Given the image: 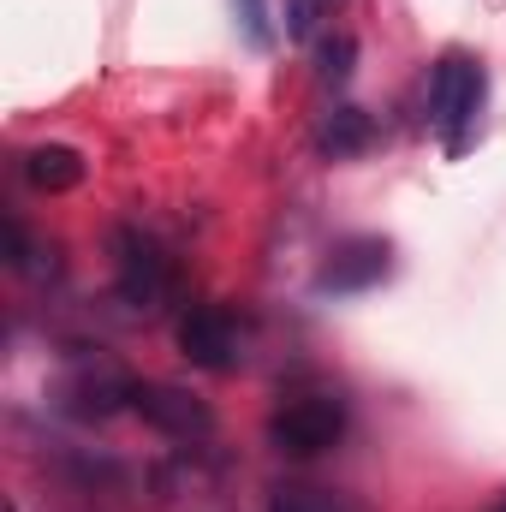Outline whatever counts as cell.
I'll use <instances>...</instances> for the list:
<instances>
[{
	"mask_svg": "<svg viewBox=\"0 0 506 512\" xmlns=\"http://www.w3.org/2000/svg\"><path fill=\"white\" fill-rule=\"evenodd\" d=\"M387 268H393L387 239H346L340 251L322 262V274H316V292H364V286L387 280Z\"/></svg>",
	"mask_w": 506,
	"mask_h": 512,
	"instance_id": "obj_6",
	"label": "cell"
},
{
	"mask_svg": "<svg viewBox=\"0 0 506 512\" xmlns=\"http://www.w3.org/2000/svg\"><path fill=\"white\" fill-rule=\"evenodd\" d=\"M239 6V18H245V36H251L256 48H268L274 42V30H268V6L262 0H233Z\"/></svg>",
	"mask_w": 506,
	"mask_h": 512,
	"instance_id": "obj_12",
	"label": "cell"
},
{
	"mask_svg": "<svg viewBox=\"0 0 506 512\" xmlns=\"http://www.w3.org/2000/svg\"><path fill=\"white\" fill-rule=\"evenodd\" d=\"M114 292L120 304L155 316L179 298V268L143 227H114Z\"/></svg>",
	"mask_w": 506,
	"mask_h": 512,
	"instance_id": "obj_2",
	"label": "cell"
},
{
	"mask_svg": "<svg viewBox=\"0 0 506 512\" xmlns=\"http://www.w3.org/2000/svg\"><path fill=\"white\" fill-rule=\"evenodd\" d=\"M346 435V405L334 393H292L274 417H268V441L286 459H316Z\"/></svg>",
	"mask_w": 506,
	"mask_h": 512,
	"instance_id": "obj_3",
	"label": "cell"
},
{
	"mask_svg": "<svg viewBox=\"0 0 506 512\" xmlns=\"http://www.w3.org/2000/svg\"><path fill=\"white\" fill-rule=\"evenodd\" d=\"M352 60H358V42H352L346 30H334V36L316 42V78H322V84H346V78H352Z\"/></svg>",
	"mask_w": 506,
	"mask_h": 512,
	"instance_id": "obj_9",
	"label": "cell"
},
{
	"mask_svg": "<svg viewBox=\"0 0 506 512\" xmlns=\"http://www.w3.org/2000/svg\"><path fill=\"white\" fill-rule=\"evenodd\" d=\"M18 173L36 185V191H48V197H60V191H78L84 185V155L72 149V143H36V149H24V161H18Z\"/></svg>",
	"mask_w": 506,
	"mask_h": 512,
	"instance_id": "obj_7",
	"label": "cell"
},
{
	"mask_svg": "<svg viewBox=\"0 0 506 512\" xmlns=\"http://www.w3.org/2000/svg\"><path fill=\"white\" fill-rule=\"evenodd\" d=\"M268 512H346V501L328 489H310V483H280L268 495Z\"/></svg>",
	"mask_w": 506,
	"mask_h": 512,
	"instance_id": "obj_10",
	"label": "cell"
},
{
	"mask_svg": "<svg viewBox=\"0 0 506 512\" xmlns=\"http://www.w3.org/2000/svg\"><path fill=\"white\" fill-rule=\"evenodd\" d=\"M483 96H489L483 60H471L465 48H447V54L429 66V126H435V137H441L447 155H465V149L477 143Z\"/></svg>",
	"mask_w": 506,
	"mask_h": 512,
	"instance_id": "obj_1",
	"label": "cell"
},
{
	"mask_svg": "<svg viewBox=\"0 0 506 512\" xmlns=\"http://www.w3.org/2000/svg\"><path fill=\"white\" fill-rule=\"evenodd\" d=\"M131 411H137L149 429L173 435V441H209V435H215V411H209L191 387L137 382V387H131Z\"/></svg>",
	"mask_w": 506,
	"mask_h": 512,
	"instance_id": "obj_5",
	"label": "cell"
},
{
	"mask_svg": "<svg viewBox=\"0 0 506 512\" xmlns=\"http://www.w3.org/2000/svg\"><path fill=\"white\" fill-rule=\"evenodd\" d=\"M495 512H506V495H501V507H495Z\"/></svg>",
	"mask_w": 506,
	"mask_h": 512,
	"instance_id": "obj_13",
	"label": "cell"
},
{
	"mask_svg": "<svg viewBox=\"0 0 506 512\" xmlns=\"http://www.w3.org/2000/svg\"><path fill=\"white\" fill-rule=\"evenodd\" d=\"M370 143H376V120H370L364 108H352V102L334 108V114L316 126V149H322L328 161H352V155H364Z\"/></svg>",
	"mask_w": 506,
	"mask_h": 512,
	"instance_id": "obj_8",
	"label": "cell"
},
{
	"mask_svg": "<svg viewBox=\"0 0 506 512\" xmlns=\"http://www.w3.org/2000/svg\"><path fill=\"white\" fill-rule=\"evenodd\" d=\"M179 352H185L197 370L227 376V370H239V358H245V328H239V316H233L227 304H191V310L179 316Z\"/></svg>",
	"mask_w": 506,
	"mask_h": 512,
	"instance_id": "obj_4",
	"label": "cell"
},
{
	"mask_svg": "<svg viewBox=\"0 0 506 512\" xmlns=\"http://www.w3.org/2000/svg\"><path fill=\"white\" fill-rule=\"evenodd\" d=\"M286 36L310 42L316 36V0H286Z\"/></svg>",
	"mask_w": 506,
	"mask_h": 512,
	"instance_id": "obj_11",
	"label": "cell"
}]
</instances>
